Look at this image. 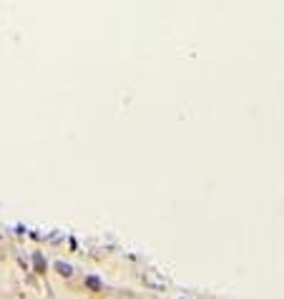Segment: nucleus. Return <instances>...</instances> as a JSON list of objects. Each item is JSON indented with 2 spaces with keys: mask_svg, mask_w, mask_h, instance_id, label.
<instances>
[{
  "mask_svg": "<svg viewBox=\"0 0 284 299\" xmlns=\"http://www.w3.org/2000/svg\"><path fill=\"white\" fill-rule=\"evenodd\" d=\"M33 262H35V269H40V272L46 269V259H43L40 254H35V256H33Z\"/></svg>",
  "mask_w": 284,
  "mask_h": 299,
  "instance_id": "obj_3",
  "label": "nucleus"
},
{
  "mask_svg": "<svg viewBox=\"0 0 284 299\" xmlns=\"http://www.w3.org/2000/svg\"><path fill=\"white\" fill-rule=\"evenodd\" d=\"M56 272L63 274V276H71V274H73V267L65 264V262H56Z\"/></svg>",
  "mask_w": 284,
  "mask_h": 299,
  "instance_id": "obj_1",
  "label": "nucleus"
},
{
  "mask_svg": "<svg viewBox=\"0 0 284 299\" xmlns=\"http://www.w3.org/2000/svg\"><path fill=\"white\" fill-rule=\"evenodd\" d=\"M85 284H88L91 289H101V279H98V276H88V279H85Z\"/></svg>",
  "mask_w": 284,
  "mask_h": 299,
  "instance_id": "obj_2",
  "label": "nucleus"
}]
</instances>
